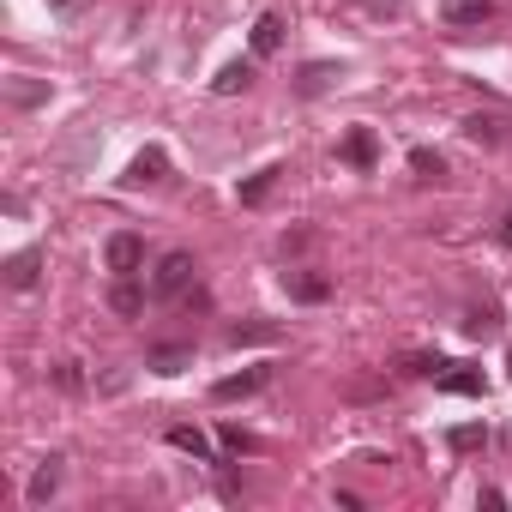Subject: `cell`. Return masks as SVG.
I'll list each match as a JSON object with an SVG mask.
<instances>
[{
  "label": "cell",
  "mask_w": 512,
  "mask_h": 512,
  "mask_svg": "<svg viewBox=\"0 0 512 512\" xmlns=\"http://www.w3.org/2000/svg\"><path fill=\"white\" fill-rule=\"evenodd\" d=\"M193 253L187 247H175V253H163V260H157V272H151V296L157 302H175V296H187V284H193Z\"/></svg>",
  "instance_id": "1"
},
{
  "label": "cell",
  "mask_w": 512,
  "mask_h": 512,
  "mask_svg": "<svg viewBox=\"0 0 512 512\" xmlns=\"http://www.w3.org/2000/svg\"><path fill=\"white\" fill-rule=\"evenodd\" d=\"M103 266H109L115 278H133V272L145 266V241H139L133 229H121V235H109V241H103Z\"/></svg>",
  "instance_id": "2"
},
{
  "label": "cell",
  "mask_w": 512,
  "mask_h": 512,
  "mask_svg": "<svg viewBox=\"0 0 512 512\" xmlns=\"http://www.w3.org/2000/svg\"><path fill=\"white\" fill-rule=\"evenodd\" d=\"M338 157H344L350 169H362V175L380 169V133H374V127H350L344 145H338Z\"/></svg>",
  "instance_id": "3"
},
{
  "label": "cell",
  "mask_w": 512,
  "mask_h": 512,
  "mask_svg": "<svg viewBox=\"0 0 512 512\" xmlns=\"http://www.w3.org/2000/svg\"><path fill=\"white\" fill-rule=\"evenodd\" d=\"M272 368H241V374H223L211 386V404H235V398H253V392H266Z\"/></svg>",
  "instance_id": "4"
},
{
  "label": "cell",
  "mask_w": 512,
  "mask_h": 512,
  "mask_svg": "<svg viewBox=\"0 0 512 512\" xmlns=\"http://www.w3.org/2000/svg\"><path fill=\"white\" fill-rule=\"evenodd\" d=\"M121 181H127V187H157V181H169V151H163V145H145V151L127 163Z\"/></svg>",
  "instance_id": "5"
},
{
  "label": "cell",
  "mask_w": 512,
  "mask_h": 512,
  "mask_svg": "<svg viewBox=\"0 0 512 512\" xmlns=\"http://www.w3.org/2000/svg\"><path fill=\"white\" fill-rule=\"evenodd\" d=\"M284 296L314 308V302H326V296H332V278H326V272H308V266H290V272H284Z\"/></svg>",
  "instance_id": "6"
},
{
  "label": "cell",
  "mask_w": 512,
  "mask_h": 512,
  "mask_svg": "<svg viewBox=\"0 0 512 512\" xmlns=\"http://www.w3.org/2000/svg\"><path fill=\"white\" fill-rule=\"evenodd\" d=\"M434 386L452 392V398H482V392H488V386H482V368H464V362H446Z\"/></svg>",
  "instance_id": "7"
},
{
  "label": "cell",
  "mask_w": 512,
  "mask_h": 512,
  "mask_svg": "<svg viewBox=\"0 0 512 512\" xmlns=\"http://www.w3.org/2000/svg\"><path fill=\"white\" fill-rule=\"evenodd\" d=\"M37 278H43V247H25L7 260V290H31Z\"/></svg>",
  "instance_id": "8"
},
{
  "label": "cell",
  "mask_w": 512,
  "mask_h": 512,
  "mask_svg": "<svg viewBox=\"0 0 512 512\" xmlns=\"http://www.w3.org/2000/svg\"><path fill=\"white\" fill-rule=\"evenodd\" d=\"M440 13H446V25H482V19H494V0H440Z\"/></svg>",
  "instance_id": "9"
},
{
  "label": "cell",
  "mask_w": 512,
  "mask_h": 512,
  "mask_svg": "<svg viewBox=\"0 0 512 512\" xmlns=\"http://www.w3.org/2000/svg\"><path fill=\"white\" fill-rule=\"evenodd\" d=\"M338 79H344V67H332V61H308L302 79H296V91H302V97H320V91H332Z\"/></svg>",
  "instance_id": "10"
},
{
  "label": "cell",
  "mask_w": 512,
  "mask_h": 512,
  "mask_svg": "<svg viewBox=\"0 0 512 512\" xmlns=\"http://www.w3.org/2000/svg\"><path fill=\"white\" fill-rule=\"evenodd\" d=\"M7 103H13V109H37V103H49V79H25V73H13V79H7Z\"/></svg>",
  "instance_id": "11"
},
{
  "label": "cell",
  "mask_w": 512,
  "mask_h": 512,
  "mask_svg": "<svg viewBox=\"0 0 512 512\" xmlns=\"http://www.w3.org/2000/svg\"><path fill=\"white\" fill-rule=\"evenodd\" d=\"M278 49H284V19L260 13V19H253V55H278Z\"/></svg>",
  "instance_id": "12"
},
{
  "label": "cell",
  "mask_w": 512,
  "mask_h": 512,
  "mask_svg": "<svg viewBox=\"0 0 512 512\" xmlns=\"http://www.w3.org/2000/svg\"><path fill=\"white\" fill-rule=\"evenodd\" d=\"M109 308H115L121 320H139V314H145V290H139L133 278H115V290H109Z\"/></svg>",
  "instance_id": "13"
},
{
  "label": "cell",
  "mask_w": 512,
  "mask_h": 512,
  "mask_svg": "<svg viewBox=\"0 0 512 512\" xmlns=\"http://www.w3.org/2000/svg\"><path fill=\"white\" fill-rule=\"evenodd\" d=\"M247 85H253V61H229V67L211 79V91H217V97H235V91H247Z\"/></svg>",
  "instance_id": "14"
},
{
  "label": "cell",
  "mask_w": 512,
  "mask_h": 512,
  "mask_svg": "<svg viewBox=\"0 0 512 512\" xmlns=\"http://www.w3.org/2000/svg\"><path fill=\"white\" fill-rule=\"evenodd\" d=\"M145 362H151L157 374H181V368L193 362V344H157V350H151Z\"/></svg>",
  "instance_id": "15"
},
{
  "label": "cell",
  "mask_w": 512,
  "mask_h": 512,
  "mask_svg": "<svg viewBox=\"0 0 512 512\" xmlns=\"http://www.w3.org/2000/svg\"><path fill=\"white\" fill-rule=\"evenodd\" d=\"M278 175H284V169H260V175H247V181L235 187V199H241V205H266V193L278 187Z\"/></svg>",
  "instance_id": "16"
},
{
  "label": "cell",
  "mask_w": 512,
  "mask_h": 512,
  "mask_svg": "<svg viewBox=\"0 0 512 512\" xmlns=\"http://www.w3.org/2000/svg\"><path fill=\"white\" fill-rule=\"evenodd\" d=\"M223 338H229L235 350H241V344H272V338H278V326H272V320H241V326H229Z\"/></svg>",
  "instance_id": "17"
},
{
  "label": "cell",
  "mask_w": 512,
  "mask_h": 512,
  "mask_svg": "<svg viewBox=\"0 0 512 512\" xmlns=\"http://www.w3.org/2000/svg\"><path fill=\"white\" fill-rule=\"evenodd\" d=\"M410 169H416V181H434V187L446 181V157H440V151H428V145H416V151H410Z\"/></svg>",
  "instance_id": "18"
},
{
  "label": "cell",
  "mask_w": 512,
  "mask_h": 512,
  "mask_svg": "<svg viewBox=\"0 0 512 512\" xmlns=\"http://www.w3.org/2000/svg\"><path fill=\"white\" fill-rule=\"evenodd\" d=\"M55 488H61V458H49V464H43V470L31 476V488H25V500H31V506H43V500H49Z\"/></svg>",
  "instance_id": "19"
},
{
  "label": "cell",
  "mask_w": 512,
  "mask_h": 512,
  "mask_svg": "<svg viewBox=\"0 0 512 512\" xmlns=\"http://www.w3.org/2000/svg\"><path fill=\"white\" fill-rule=\"evenodd\" d=\"M464 139H476V145H500V139H506V121H494V115H470V121H464Z\"/></svg>",
  "instance_id": "20"
},
{
  "label": "cell",
  "mask_w": 512,
  "mask_h": 512,
  "mask_svg": "<svg viewBox=\"0 0 512 512\" xmlns=\"http://www.w3.org/2000/svg\"><path fill=\"white\" fill-rule=\"evenodd\" d=\"M446 446H452V452H482V446H488V428H482V422H458V428L446 434Z\"/></svg>",
  "instance_id": "21"
},
{
  "label": "cell",
  "mask_w": 512,
  "mask_h": 512,
  "mask_svg": "<svg viewBox=\"0 0 512 512\" xmlns=\"http://www.w3.org/2000/svg\"><path fill=\"white\" fill-rule=\"evenodd\" d=\"M169 446H181V452H193V458H205V464H211V440H205L199 428H187V422H175V428H169Z\"/></svg>",
  "instance_id": "22"
},
{
  "label": "cell",
  "mask_w": 512,
  "mask_h": 512,
  "mask_svg": "<svg viewBox=\"0 0 512 512\" xmlns=\"http://www.w3.org/2000/svg\"><path fill=\"white\" fill-rule=\"evenodd\" d=\"M500 332V314L494 308H470L464 314V338H494Z\"/></svg>",
  "instance_id": "23"
},
{
  "label": "cell",
  "mask_w": 512,
  "mask_h": 512,
  "mask_svg": "<svg viewBox=\"0 0 512 512\" xmlns=\"http://www.w3.org/2000/svg\"><path fill=\"white\" fill-rule=\"evenodd\" d=\"M440 368H446L440 356H410L404 362V374H422V380H440Z\"/></svg>",
  "instance_id": "24"
},
{
  "label": "cell",
  "mask_w": 512,
  "mask_h": 512,
  "mask_svg": "<svg viewBox=\"0 0 512 512\" xmlns=\"http://www.w3.org/2000/svg\"><path fill=\"white\" fill-rule=\"evenodd\" d=\"M223 446H229V452H260V440H253V434H241L235 422L223 428Z\"/></svg>",
  "instance_id": "25"
},
{
  "label": "cell",
  "mask_w": 512,
  "mask_h": 512,
  "mask_svg": "<svg viewBox=\"0 0 512 512\" xmlns=\"http://www.w3.org/2000/svg\"><path fill=\"white\" fill-rule=\"evenodd\" d=\"M55 386H61V392H79V386H85V380H79V362H61V368H55Z\"/></svg>",
  "instance_id": "26"
},
{
  "label": "cell",
  "mask_w": 512,
  "mask_h": 512,
  "mask_svg": "<svg viewBox=\"0 0 512 512\" xmlns=\"http://www.w3.org/2000/svg\"><path fill=\"white\" fill-rule=\"evenodd\" d=\"M356 7H368V13H380V19H386V13H398V7H404V0H356Z\"/></svg>",
  "instance_id": "27"
},
{
  "label": "cell",
  "mask_w": 512,
  "mask_h": 512,
  "mask_svg": "<svg viewBox=\"0 0 512 512\" xmlns=\"http://www.w3.org/2000/svg\"><path fill=\"white\" fill-rule=\"evenodd\" d=\"M476 506H488V512H500V506H506V494H500V488H482V494H476Z\"/></svg>",
  "instance_id": "28"
},
{
  "label": "cell",
  "mask_w": 512,
  "mask_h": 512,
  "mask_svg": "<svg viewBox=\"0 0 512 512\" xmlns=\"http://www.w3.org/2000/svg\"><path fill=\"white\" fill-rule=\"evenodd\" d=\"M500 241H506V247H512V211H506V217H500Z\"/></svg>",
  "instance_id": "29"
},
{
  "label": "cell",
  "mask_w": 512,
  "mask_h": 512,
  "mask_svg": "<svg viewBox=\"0 0 512 512\" xmlns=\"http://www.w3.org/2000/svg\"><path fill=\"white\" fill-rule=\"evenodd\" d=\"M506 380H512V350H506Z\"/></svg>",
  "instance_id": "30"
},
{
  "label": "cell",
  "mask_w": 512,
  "mask_h": 512,
  "mask_svg": "<svg viewBox=\"0 0 512 512\" xmlns=\"http://www.w3.org/2000/svg\"><path fill=\"white\" fill-rule=\"evenodd\" d=\"M49 7H61V0H49Z\"/></svg>",
  "instance_id": "31"
}]
</instances>
